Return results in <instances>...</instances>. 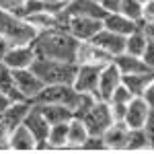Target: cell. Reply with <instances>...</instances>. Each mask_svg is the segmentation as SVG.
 I'll use <instances>...</instances> for the list:
<instances>
[{
    "label": "cell",
    "instance_id": "cell-28",
    "mask_svg": "<svg viewBox=\"0 0 154 154\" xmlns=\"http://www.w3.org/2000/svg\"><path fill=\"white\" fill-rule=\"evenodd\" d=\"M125 150H128V152H148V150H150L148 136H146L144 128H131V130H130Z\"/></svg>",
    "mask_w": 154,
    "mask_h": 154
},
{
    "label": "cell",
    "instance_id": "cell-35",
    "mask_svg": "<svg viewBox=\"0 0 154 154\" xmlns=\"http://www.w3.org/2000/svg\"><path fill=\"white\" fill-rule=\"evenodd\" d=\"M144 131L148 136V144H150V150H154V109L150 111V115L144 123Z\"/></svg>",
    "mask_w": 154,
    "mask_h": 154
},
{
    "label": "cell",
    "instance_id": "cell-19",
    "mask_svg": "<svg viewBox=\"0 0 154 154\" xmlns=\"http://www.w3.org/2000/svg\"><path fill=\"white\" fill-rule=\"evenodd\" d=\"M29 109H31V101H12L11 105L0 113V119H2V121L8 125V130L12 131L17 125H21L25 121Z\"/></svg>",
    "mask_w": 154,
    "mask_h": 154
},
{
    "label": "cell",
    "instance_id": "cell-39",
    "mask_svg": "<svg viewBox=\"0 0 154 154\" xmlns=\"http://www.w3.org/2000/svg\"><path fill=\"white\" fill-rule=\"evenodd\" d=\"M121 0H101V6L105 8L107 12H117Z\"/></svg>",
    "mask_w": 154,
    "mask_h": 154
},
{
    "label": "cell",
    "instance_id": "cell-29",
    "mask_svg": "<svg viewBox=\"0 0 154 154\" xmlns=\"http://www.w3.org/2000/svg\"><path fill=\"white\" fill-rule=\"evenodd\" d=\"M117 12L125 14L128 19L136 21V23H142V2L140 0H121Z\"/></svg>",
    "mask_w": 154,
    "mask_h": 154
},
{
    "label": "cell",
    "instance_id": "cell-3",
    "mask_svg": "<svg viewBox=\"0 0 154 154\" xmlns=\"http://www.w3.org/2000/svg\"><path fill=\"white\" fill-rule=\"evenodd\" d=\"M78 64L76 62H62V60L37 58L31 70L41 78L43 84H72Z\"/></svg>",
    "mask_w": 154,
    "mask_h": 154
},
{
    "label": "cell",
    "instance_id": "cell-30",
    "mask_svg": "<svg viewBox=\"0 0 154 154\" xmlns=\"http://www.w3.org/2000/svg\"><path fill=\"white\" fill-rule=\"evenodd\" d=\"M131 97H134V95L130 93V88H128L125 84L121 82L117 88L111 93V97H109V101H107V103H130Z\"/></svg>",
    "mask_w": 154,
    "mask_h": 154
},
{
    "label": "cell",
    "instance_id": "cell-20",
    "mask_svg": "<svg viewBox=\"0 0 154 154\" xmlns=\"http://www.w3.org/2000/svg\"><path fill=\"white\" fill-rule=\"evenodd\" d=\"M91 134L86 130L84 121L80 117H72L68 121V138H66V150H82V144L86 142Z\"/></svg>",
    "mask_w": 154,
    "mask_h": 154
},
{
    "label": "cell",
    "instance_id": "cell-32",
    "mask_svg": "<svg viewBox=\"0 0 154 154\" xmlns=\"http://www.w3.org/2000/svg\"><path fill=\"white\" fill-rule=\"evenodd\" d=\"M23 4H25V0H0V8L11 11L14 14H19V17H23Z\"/></svg>",
    "mask_w": 154,
    "mask_h": 154
},
{
    "label": "cell",
    "instance_id": "cell-12",
    "mask_svg": "<svg viewBox=\"0 0 154 154\" xmlns=\"http://www.w3.org/2000/svg\"><path fill=\"white\" fill-rule=\"evenodd\" d=\"M103 142H105L107 150L111 152H121L128 146V136H130V128L123 121H113L103 134Z\"/></svg>",
    "mask_w": 154,
    "mask_h": 154
},
{
    "label": "cell",
    "instance_id": "cell-1",
    "mask_svg": "<svg viewBox=\"0 0 154 154\" xmlns=\"http://www.w3.org/2000/svg\"><path fill=\"white\" fill-rule=\"evenodd\" d=\"M37 58L62 60V62H76L78 39L70 35L62 27H51L45 31H37L35 39L31 41Z\"/></svg>",
    "mask_w": 154,
    "mask_h": 154
},
{
    "label": "cell",
    "instance_id": "cell-45",
    "mask_svg": "<svg viewBox=\"0 0 154 154\" xmlns=\"http://www.w3.org/2000/svg\"><path fill=\"white\" fill-rule=\"evenodd\" d=\"M97 2H101V0H97Z\"/></svg>",
    "mask_w": 154,
    "mask_h": 154
},
{
    "label": "cell",
    "instance_id": "cell-16",
    "mask_svg": "<svg viewBox=\"0 0 154 154\" xmlns=\"http://www.w3.org/2000/svg\"><path fill=\"white\" fill-rule=\"evenodd\" d=\"M8 146H11V152H33L37 146L35 136L29 131V128L21 123L11 131L8 136Z\"/></svg>",
    "mask_w": 154,
    "mask_h": 154
},
{
    "label": "cell",
    "instance_id": "cell-23",
    "mask_svg": "<svg viewBox=\"0 0 154 154\" xmlns=\"http://www.w3.org/2000/svg\"><path fill=\"white\" fill-rule=\"evenodd\" d=\"M0 93H4L6 97H11L12 101H27V99H23V95H21L19 88H17L12 70L8 68V66H4L2 62H0Z\"/></svg>",
    "mask_w": 154,
    "mask_h": 154
},
{
    "label": "cell",
    "instance_id": "cell-34",
    "mask_svg": "<svg viewBox=\"0 0 154 154\" xmlns=\"http://www.w3.org/2000/svg\"><path fill=\"white\" fill-rule=\"evenodd\" d=\"M8 136H11L8 125L0 119V150H2V152H8V150H11V146H8Z\"/></svg>",
    "mask_w": 154,
    "mask_h": 154
},
{
    "label": "cell",
    "instance_id": "cell-4",
    "mask_svg": "<svg viewBox=\"0 0 154 154\" xmlns=\"http://www.w3.org/2000/svg\"><path fill=\"white\" fill-rule=\"evenodd\" d=\"M82 93H78L72 84H45L39 95L31 101V103H39V105H66L72 111L78 107Z\"/></svg>",
    "mask_w": 154,
    "mask_h": 154
},
{
    "label": "cell",
    "instance_id": "cell-43",
    "mask_svg": "<svg viewBox=\"0 0 154 154\" xmlns=\"http://www.w3.org/2000/svg\"><path fill=\"white\" fill-rule=\"evenodd\" d=\"M48 2H64V4H66L68 0H48Z\"/></svg>",
    "mask_w": 154,
    "mask_h": 154
},
{
    "label": "cell",
    "instance_id": "cell-9",
    "mask_svg": "<svg viewBox=\"0 0 154 154\" xmlns=\"http://www.w3.org/2000/svg\"><path fill=\"white\" fill-rule=\"evenodd\" d=\"M12 76H14V82H17L19 93H21L23 99H27V101H33V99L39 95V91L45 86V84L41 82V78H39L31 68L12 70Z\"/></svg>",
    "mask_w": 154,
    "mask_h": 154
},
{
    "label": "cell",
    "instance_id": "cell-8",
    "mask_svg": "<svg viewBox=\"0 0 154 154\" xmlns=\"http://www.w3.org/2000/svg\"><path fill=\"white\" fill-rule=\"evenodd\" d=\"M103 66H93V64H78L76 74H74V80L72 86L78 91V93H91L97 97V86H99V74H101Z\"/></svg>",
    "mask_w": 154,
    "mask_h": 154
},
{
    "label": "cell",
    "instance_id": "cell-10",
    "mask_svg": "<svg viewBox=\"0 0 154 154\" xmlns=\"http://www.w3.org/2000/svg\"><path fill=\"white\" fill-rule=\"evenodd\" d=\"M121 84V72L115 66V62L111 60L109 64H105L101 68V74H99V86H97V99L101 101H109L111 93Z\"/></svg>",
    "mask_w": 154,
    "mask_h": 154
},
{
    "label": "cell",
    "instance_id": "cell-36",
    "mask_svg": "<svg viewBox=\"0 0 154 154\" xmlns=\"http://www.w3.org/2000/svg\"><path fill=\"white\" fill-rule=\"evenodd\" d=\"M150 21H154V0H146L142 2V23Z\"/></svg>",
    "mask_w": 154,
    "mask_h": 154
},
{
    "label": "cell",
    "instance_id": "cell-33",
    "mask_svg": "<svg viewBox=\"0 0 154 154\" xmlns=\"http://www.w3.org/2000/svg\"><path fill=\"white\" fill-rule=\"evenodd\" d=\"M109 109H111V117H113V121H123V119H125L128 103H109Z\"/></svg>",
    "mask_w": 154,
    "mask_h": 154
},
{
    "label": "cell",
    "instance_id": "cell-41",
    "mask_svg": "<svg viewBox=\"0 0 154 154\" xmlns=\"http://www.w3.org/2000/svg\"><path fill=\"white\" fill-rule=\"evenodd\" d=\"M11 103H12L11 97H6L4 93H0V113H2V111H4V109H6L8 105H11Z\"/></svg>",
    "mask_w": 154,
    "mask_h": 154
},
{
    "label": "cell",
    "instance_id": "cell-37",
    "mask_svg": "<svg viewBox=\"0 0 154 154\" xmlns=\"http://www.w3.org/2000/svg\"><path fill=\"white\" fill-rule=\"evenodd\" d=\"M142 60L146 62V66L154 72V41H148L146 49L142 51Z\"/></svg>",
    "mask_w": 154,
    "mask_h": 154
},
{
    "label": "cell",
    "instance_id": "cell-44",
    "mask_svg": "<svg viewBox=\"0 0 154 154\" xmlns=\"http://www.w3.org/2000/svg\"><path fill=\"white\" fill-rule=\"evenodd\" d=\"M140 2H146V0H140Z\"/></svg>",
    "mask_w": 154,
    "mask_h": 154
},
{
    "label": "cell",
    "instance_id": "cell-6",
    "mask_svg": "<svg viewBox=\"0 0 154 154\" xmlns=\"http://www.w3.org/2000/svg\"><path fill=\"white\" fill-rule=\"evenodd\" d=\"M80 119L84 121V125H86V130H88L91 136H101V134L113 123L109 103H107V101H101V99H97L95 103L80 115Z\"/></svg>",
    "mask_w": 154,
    "mask_h": 154
},
{
    "label": "cell",
    "instance_id": "cell-22",
    "mask_svg": "<svg viewBox=\"0 0 154 154\" xmlns=\"http://www.w3.org/2000/svg\"><path fill=\"white\" fill-rule=\"evenodd\" d=\"M152 78H154V72H138V74H123L121 82L130 88V93L134 97H142V93L146 91V86L150 84Z\"/></svg>",
    "mask_w": 154,
    "mask_h": 154
},
{
    "label": "cell",
    "instance_id": "cell-31",
    "mask_svg": "<svg viewBox=\"0 0 154 154\" xmlns=\"http://www.w3.org/2000/svg\"><path fill=\"white\" fill-rule=\"evenodd\" d=\"M82 150L84 152H103V150H107L103 136H88L86 142L82 144Z\"/></svg>",
    "mask_w": 154,
    "mask_h": 154
},
{
    "label": "cell",
    "instance_id": "cell-42",
    "mask_svg": "<svg viewBox=\"0 0 154 154\" xmlns=\"http://www.w3.org/2000/svg\"><path fill=\"white\" fill-rule=\"evenodd\" d=\"M6 48H8V45H6V43H4V41L0 39V62H2V58H4V54H6Z\"/></svg>",
    "mask_w": 154,
    "mask_h": 154
},
{
    "label": "cell",
    "instance_id": "cell-40",
    "mask_svg": "<svg viewBox=\"0 0 154 154\" xmlns=\"http://www.w3.org/2000/svg\"><path fill=\"white\" fill-rule=\"evenodd\" d=\"M144 29V33L148 35V39L150 41H154V21H150V23H140Z\"/></svg>",
    "mask_w": 154,
    "mask_h": 154
},
{
    "label": "cell",
    "instance_id": "cell-38",
    "mask_svg": "<svg viewBox=\"0 0 154 154\" xmlns=\"http://www.w3.org/2000/svg\"><path fill=\"white\" fill-rule=\"evenodd\" d=\"M142 99L148 103V107H150V109H154V78L150 80V84L146 86V91L142 93Z\"/></svg>",
    "mask_w": 154,
    "mask_h": 154
},
{
    "label": "cell",
    "instance_id": "cell-11",
    "mask_svg": "<svg viewBox=\"0 0 154 154\" xmlns=\"http://www.w3.org/2000/svg\"><path fill=\"white\" fill-rule=\"evenodd\" d=\"M113 60L107 51L95 45L93 41H78L76 48V64H93V66H105Z\"/></svg>",
    "mask_w": 154,
    "mask_h": 154
},
{
    "label": "cell",
    "instance_id": "cell-25",
    "mask_svg": "<svg viewBox=\"0 0 154 154\" xmlns=\"http://www.w3.org/2000/svg\"><path fill=\"white\" fill-rule=\"evenodd\" d=\"M25 19L33 25L37 31H45V29H51V27H62L60 12H31Z\"/></svg>",
    "mask_w": 154,
    "mask_h": 154
},
{
    "label": "cell",
    "instance_id": "cell-15",
    "mask_svg": "<svg viewBox=\"0 0 154 154\" xmlns=\"http://www.w3.org/2000/svg\"><path fill=\"white\" fill-rule=\"evenodd\" d=\"M64 14H82V17H95V19H103L107 11L101 6V2L97 0H68L64 6Z\"/></svg>",
    "mask_w": 154,
    "mask_h": 154
},
{
    "label": "cell",
    "instance_id": "cell-2",
    "mask_svg": "<svg viewBox=\"0 0 154 154\" xmlns=\"http://www.w3.org/2000/svg\"><path fill=\"white\" fill-rule=\"evenodd\" d=\"M37 35V29L25 17H19L11 11L0 8V39L6 45L31 43Z\"/></svg>",
    "mask_w": 154,
    "mask_h": 154
},
{
    "label": "cell",
    "instance_id": "cell-27",
    "mask_svg": "<svg viewBox=\"0 0 154 154\" xmlns=\"http://www.w3.org/2000/svg\"><path fill=\"white\" fill-rule=\"evenodd\" d=\"M66 138H68V121L66 123H54L48 131V144L51 150H66Z\"/></svg>",
    "mask_w": 154,
    "mask_h": 154
},
{
    "label": "cell",
    "instance_id": "cell-7",
    "mask_svg": "<svg viewBox=\"0 0 154 154\" xmlns=\"http://www.w3.org/2000/svg\"><path fill=\"white\" fill-rule=\"evenodd\" d=\"M35 60H37V54L33 49V45L23 43V45H8L4 58H2V64L8 66L11 70H23V68H31Z\"/></svg>",
    "mask_w": 154,
    "mask_h": 154
},
{
    "label": "cell",
    "instance_id": "cell-24",
    "mask_svg": "<svg viewBox=\"0 0 154 154\" xmlns=\"http://www.w3.org/2000/svg\"><path fill=\"white\" fill-rule=\"evenodd\" d=\"M39 109L45 115V119L49 121V125H54V123H66V121H70L74 117V111L66 105H39Z\"/></svg>",
    "mask_w": 154,
    "mask_h": 154
},
{
    "label": "cell",
    "instance_id": "cell-17",
    "mask_svg": "<svg viewBox=\"0 0 154 154\" xmlns=\"http://www.w3.org/2000/svg\"><path fill=\"white\" fill-rule=\"evenodd\" d=\"M23 123L29 128V131L35 136L37 142H41V140H45V138H48L49 121L45 119V115L41 113V109H39L37 103H31V109H29V113H27V117H25Z\"/></svg>",
    "mask_w": 154,
    "mask_h": 154
},
{
    "label": "cell",
    "instance_id": "cell-14",
    "mask_svg": "<svg viewBox=\"0 0 154 154\" xmlns=\"http://www.w3.org/2000/svg\"><path fill=\"white\" fill-rule=\"evenodd\" d=\"M150 107L148 103L144 101L142 97H131V101L128 103V109H125V119H123V123L128 125V128H144V123H146V119L150 115Z\"/></svg>",
    "mask_w": 154,
    "mask_h": 154
},
{
    "label": "cell",
    "instance_id": "cell-18",
    "mask_svg": "<svg viewBox=\"0 0 154 154\" xmlns=\"http://www.w3.org/2000/svg\"><path fill=\"white\" fill-rule=\"evenodd\" d=\"M103 27L109 29V31H113V33H119V35L128 37L131 31H136V29L140 27V23L128 19V17L121 14V12H107L105 17H103Z\"/></svg>",
    "mask_w": 154,
    "mask_h": 154
},
{
    "label": "cell",
    "instance_id": "cell-13",
    "mask_svg": "<svg viewBox=\"0 0 154 154\" xmlns=\"http://www.w3.org/2000/svg\"><path fill=\"white\" fill-rule=\"evenodd\" d=\"M91 41H93L95 45H99L103 51H107L109 56H113V58L125 51V37L119 35V33H113V31H109L105 27H101V31H99Z\"/></svg>",
    "mask_w": 154,
    "mask_h": 154
},
{
    "label": "cell",
    "instance_id": "cell-26",
    "mask_svg": "<svg viewBox=\"0 0 154 154\" xmlns=\"http://www.w3.org/2000/svg\"><path fill=\"white\" fill-rule=\"evenodd\" d=\"M148 35L144 33L142 25L136 29V31H131L130 35L125 37V51L128 54H131V56H142V51L146 49V45H148Z\"/></svg>",
    "mask_w": 154,
    "mask_h": 154
},
{
    "label": "cell",
    "instance_id": "cell-5",
    "mask_svg": "<svg viewBox=\"0 0 154 154\" xmlns=\"http://www.w3.org/2000/svg\"><path fill=\"white\" fill-rule=\"evenodd\" d=\"M64 11V8H62ZM60 11V23L62 29H66L70 35H74L78 41H91L93 37L101 31L103 27V19H95V17H82V14H64Z\"/></svg>",
    "mask_w": 154,
    "mask_h": 154
},
{
    "label": "cell",
    "instance_id": "cell-21",
    "mask_svg": "<svg viewBox=\"0 0 154 154\" xmlns=\"http://www.w3.org/2000/svg\"><path fill=\"white\" fill-rule=\"evenodd\" d=\"M113 62H115V66L119 68L121 76H123V74H138V72H152L146 66V62L142 60V56H131L128 51L115 56Z\"/></svg>",
    "mask_w": 154,
    "mask_h": 154
}]
</instances>
